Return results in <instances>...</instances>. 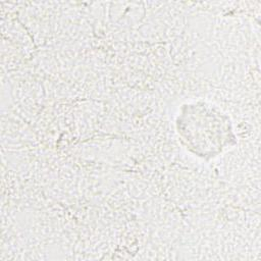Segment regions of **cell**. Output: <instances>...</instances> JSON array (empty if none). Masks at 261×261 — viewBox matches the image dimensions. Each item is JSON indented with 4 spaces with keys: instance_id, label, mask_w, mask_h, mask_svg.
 <instances>
[{
    "instance_id": "cell-1",
    "label": "cell",
    "mask_w": 261,
    "mask_h": 261,
    "mask_svg": "<svg viewBox=\"0 0 261 261\" xmlns=\"http://www.w3.org/2000/svg\"><path fill=\"white\" fill-rule=\"evenodd\" d=\"M174 123L178 140L186 150L206 161L238 143L230 117L206 101L182 104Z\"/></svg>"
}]
</instances>
